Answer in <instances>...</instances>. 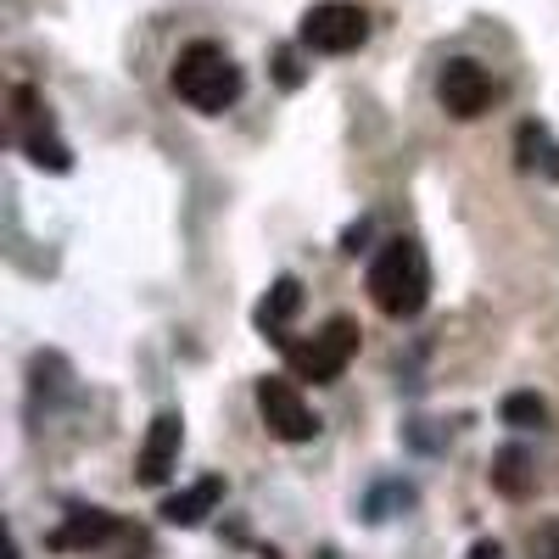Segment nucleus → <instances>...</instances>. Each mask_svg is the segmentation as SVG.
Listing matches in <instances>:
<instances>
[{"mask_svg": "<svg viewBox=\"0 0 559 559\" xmlns=\"http://www.w3.org/2000/svg\"><path fill=\"white\" fill-rule=\"evenodd\" d=\"M369 297L386 319H414L419 308L431 302V263L419 252V241H386L369 263Z\"/></svg>", "mask_w": 559, "mask_h": 559, "instance_id": "nucleus-1", "label": "nucleus"}, {"mask_svg": "<svg viewBox=\"0 0 559 559\" xmlns=\"http://www.w3.org/2000/svg\"><path fill=\"white\" fill-rule=\"evenodd\" d=\"M241 68L236 57L224 51V45L213 39H197V45H185L179 62H174V96L179 102H191L197 112H224V107H236L241 102Z\"/></svg>", "mask_w": 559, "mask_h": 559, "instance_id": "nucleus-2", "label": "nucleus"}, {"mask_svg": "<svg viewBox=\"0 0 559 559\" xmlns=\"http://www.w3.org/2000/svg\"><path fill=\"white\" fill-rule=\"evenodd\" d=\"M297 39L308 45V51H319V57H347V51H358V45L369 39V12L353 7V0H319V7L302 12Z\"/></svg>", "mask_w": 559, "mask_h": 559, "instance_id": "nucleus-3", "label": "nucleus"}, {"mask_svg": "<svg viewBox=\"0 0 559 559\" xmlns=\"http://www.w3.org/2000/svg\"><path fill=\"white\" fill-rule=\"evenodd\" d=\"M353 353H358V324H353L347 313H336L313 342H286L292 369H297L302 381H313V386H331L342 369L353 364Z\"/></svg>", "mask_w": 559, "mask_h": 559, "instance_id": "nucleus-4", "label": "nucleus"}, {"mask_svg": "<svg viewBox=\"0 0 559 559\" xmlns=\"http://www.w3.org/2000/svg\"><path fill=\"white\" fill-rule=\"evenodd\" d=\"M258 414H263V426H269L280 442H313V431H319L313 408L302 403V392H297L286 376H263V381H258Z\"/></svg>", "mask_w": 559, "mask_h": 559, "instance_id": "nucleus-5", "label": "nucleus"}, {"mask_svg": "<svg viewBox=\"0 0 559 559\" xmlns=\"http://www.w3.org/2000/svg\"><path fill=\"white\" fill-rule=\"evenodd\" d=\"M437 96H442V107H448L453 118H481V112L492 107V79H487L481 62L453 57V62L442 68V79H437Z\"/></svg>", "mask_w": 559, "mask_h": 559, "instance_id": "nucleus-6", "label": "nucleus"}, {"mask_svg": "<svg viewBox=\"0 0 559 559\" xmlns=\"http://www.w3.org/2000/svg\"><path fill=\"white\" fill-rule=\"evenodd\" d=\"M179 442H185V419L179 414H157L146 442H140V459H134V476L140 487H163L179 464Z\"/></svg>", "mask_w": 559, "mask_h": 559, "instance_id": "nucleus-7", "label": "nucleus"}, {"mask_svg": "<svg viewBox=\"0 0 559 559\" xmlns=\"http://www.w3.org/2000/svg\"><path fill=\"white\" fill-rule=\"evenodd\" d=\"M17 107H23V112H17V146L28 152V163L45 168V174H68V168H73V152L34 118V96H28V90H17Z\"/></svg>", "mask_w": 559, "mask_h": 559, "instance_id": "nucleus-8", "label": "nucleus"}, {"mask_svg": "<svg viewBox=\"0 0 559 559\" xmlns=\"http://www.w3.org/2000/svg\"><path fill=\"white\" fill-rule=\"evenodd\" d=\"M218 498H224V481L218 476H202L197 487H185V492H174L163 503V521L168 526H202L213 509H218Z\"/></svg>", "mask_w": 559, "mask_h": 559, "instance_id": "nucleus-9", "label": "nucleus"}, {"mask_svg": "<svg viewBox=\"0 0 559 559\" xmlns=\"http://www.w3.org/2000/svg\"><path fill=\"white\" fill-rule=\"evenodd\" d=\"M297 308H302V286H297L292 274H280L274 286H269V297L258 302V331L274 336V342H286V324H292Z\"/></svg>", "mask_w": 559, "mask_h": 559, "instance_id": "nucleus-10", "label": "nucleus"}, {"mask_svg": "<svg viewBox=\"0 0 559 559\" xmlns=\"http://www.w3.org/2000/svg\"><path fill=\"white\" fill-rule=\"evenodd\" d=\"M107 537H118V521L107 509H73V521L51 537V548H102Z\"/></svg>", "mask_w": 559, "mask_h": 559, "instance_id": "nucleus-11", "label": "nucleus"}, {"mask_svg": "<svg viewBox=\"0 0 559 559\" xmlns=\"http://www.w3.org/2000/svg\"><path fill=\"white\" fill-rule=\"evenodd\" d=\"M515 152H521V168H526V174L559 179V140H554L543 123H521V134H515Z\"/></svg>", "mask_w": 559, "mask_h": 559, "instance_id": "nucleus-12", "label": "nucleus"}, {"mask_svg": "<svg viewBox=\"0 0 559 559\" xmlns=\"http://www.w3.org/2000/svg\"><path fill=\"white\" fill-rule=\"evenodd\" d=\"M492 481H498V492L521 498V492H526V453H521V448L498 453V471H492Z\"/></svg>", "mask_w": 559, "mask_h": 559, "instance_id": "nucleus-13", "label": "nucleus"}, {"mask_svg": "<svg viewBox=\"0 0 559 559\" xmlns=\"http://www.w3.org/2000/svg\"><path fill=\"white\" fill-rule=\"evenodd\" d=\"M503 419H509V426H521V431H532V426H543V419H548V408H543V397L515 392V397H503Z\"/></svg>", "mask_w": 559, "mask_h": 559, "instance_id": "nucleus-14", "label": "nucleus"}, {"mask_svg": "<svg viewBox=\"0 0 559 559\" xmlns=\"http://www.w3.org/2000/svg\"><path fill=\"white\" fill-rule=\"evenodd\" d=\"M274 79L286 84V90H297L302 84V68H297V51H274Z\"/></svg>", "mask_w": 559, "mask_h": 559, "instance_id": "nucleus-15", "label": "nucleus"}, {"mask_svg": "<svg viewBox=\"0 0 559 559\" xmlns=\"http://www.w3.org/2000/svg\"><path fill=\"white\" fill-rule=\"evenodd\" d=\"M532 554H537V559H559V521L537 526V537H532Z\"/></svg>", "mask_w": 559, "mask_h": 559, "instance_id": "nucleus-16", "label": "nucleus"}, {"mask_svg": "<svg viewBox=\"0 0 559 559\" xmlns=\"http://www.w3.org/2000/svg\"><path fill=\"white\" fill-rule=\"evenodd\" d=\"M471 559H498V543H476V554Z\"/></svg>", "mask_w": 559, "mask_h": 559, "instance_id": "nucleus-17", "label": "nucleus"}]
</instances>
